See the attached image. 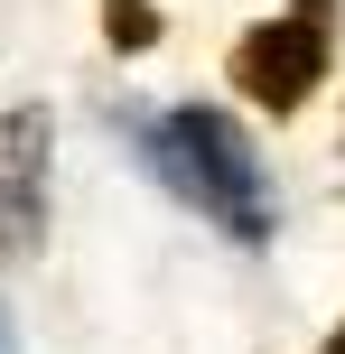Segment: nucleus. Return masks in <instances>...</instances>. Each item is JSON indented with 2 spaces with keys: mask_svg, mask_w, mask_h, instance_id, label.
<instances>
[{
  "mask_svg": "<svg viewBox=\"0 0 345 354\" xmlns=\"http://www.w3.org/2000/svg\"><path fill=\"white\" fill-rule=\"evenodd\" d=\"M327 56H336V0H299V10H280L271 28H252L234 47V84L261 112H299L327 75Z\"/></svg>",
  "mask_w": 345,
  "mask_h": 354,
  "instance_id": "nucleus-2",
  "label": "nucleus"
},
{
  "mask_svg": "<svg viewBox=\"0 0 345 354\" xmlns=\"http://www.w3.org/2000/svg\"><path fill=\"white\" fill-rule=\"evenodd\" d=\"M47 233V112H0V261H28Z\"/></svg>",
  "mask_w": 345,
  "mask_h": 354,
  "instance_id": "nucleus-3",
  "label": "nucleus"
},
{
  "mask_svg": "<svg viewBox=\"0 0 345 354\" xmlns=\"http://www.w3.org/2000/svg\"><path fill=\"white\" fill-rule=\"evenodd\" d=\"M149 168H159L168 187L205 214V224H224L234 243H261V233H271L261 159H252V140H243L224 112H205V103L159 112V122H149Z\"/></svg>",
  "mask_w": 345,
  "mask_h": 354,
  "instance_id": "nucleus-1",
  "label": "nucleus"
},
{
  "mask_svg": "<svg viewBox=\"0 0 345 354\" xmlns=\"http://www.w3.org/2000/svg\"><path fill=\"white\" fill-rule=\"evenodd\" d=\"M327 354H345V326H336V336H327Z\"/></svg>",
  "mask_w": 345,
  "mask_h": 354,
  "instance_id": "nucleus-6",
  "label": "nucleus"
},
{
  "mask_svg": "<svg viewBox=\"0 0 345 354\" xmlns=\"http://www.w3.org/2000/svg\"><path fill=\"white\" fill-rule=\"evenodd\" d=\"M103 28H112V47H149V37H159V19H149V0H112Z\"/></svg>",
  "mask_w": 345,
  "mask_h": 354,
  "instance_id": "nucleus-4",
  "label": "nucleus"
},
{
  "mask_svg": "<svg viewBox=\"0 0 345 354\" xmlns=\"http://www.w3.org/2000/svg\"><path fill=\"white\" fill-rule=\"evenodd\" d=\"M0 354H19V336H10V308H0Z\"/></svg>",
  "mask_w": 345,
  "mask_h": 354,
  "instance_id": "nucleus-5",
  "label": "nucleus"
}]
</instances>
